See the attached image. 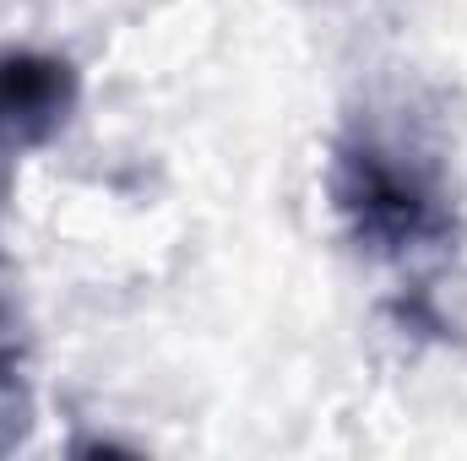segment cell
<instances>
[{
	"label": "cell",
	"instance_id": "obj_1",
	"mask_svg": "<svg viewBox=\"0 0 467 461\" xmlns=\"http://www.w3.org/2000/svg\"><path fill=\"white\" fill-rule=\"evenodd\" d=\"M332 196H337L348 229L358 233V244H369L380 255H408V250L451 239V207H446L441 179L380 141L337 147Z\"/></svg>",
	"mask_w": 467,
	"mask_h": 461
},
{
	"label": "cell",
	"instance_id": "obj_2",
	"mask_svg": "<svg viewBox=\"0 0 467 461\" xmlns=\"http://www.w3.org/2000/svg\"><path fill=\"white\" fill-rule=\"evenodd\" d=\"M77 104V77L66 60L38 55V49H11L0 55V130L16 141H44L55 136Z\"/></svg>",
	"mask_w": 467,
	"mask_h": 461
},
{
	"label": "cell",
	"instance_id": "obj_3",
	"mask_svg": "<svg viewBox=\"0 0 467 461\" xmlns=\"http://www.w3.org/2000/svg\"><path fill=\"white\" fill-rule=\"evenodd\" d=\"M16 380H22V332H16V310L0 288V396L16 391Z\"/></svg>",
	"mask_w": 467,
	"mask_h": 461
}]
</instances>
